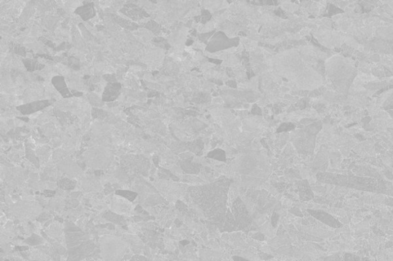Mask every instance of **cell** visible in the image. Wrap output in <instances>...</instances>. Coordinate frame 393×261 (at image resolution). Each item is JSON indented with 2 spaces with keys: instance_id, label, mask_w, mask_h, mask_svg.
I'll return each mask as SVG.
<instances>
[{
  "instance_id": "obj_1",
  "label": "cell",
  "mask_w": 393,
  "mask_h": 261,
  "mask_svg": "<svg viewBox=\"0 0 393 261\" xmlns=\"http://www.w3.org/2000/svg\"><path fill=\"white\" fill-rule=\"evenodd\" d=\"M43 205L35 200H23L6 208V214L17 223L32 222L43 212Z\"/></svg>"
},
{
  "instance_id": "obj_2",
  "label": "cell",
  "mask_w": 393,
  "mask_h": 261,
  "mask_svg": "<svg viewBox=\"0 0 393 261\" xmlns=\"http://www.w3.org/2000/svg\"><path fill=\"white\" fill-rule=\"evenodd\" d=\"M98 247L103 260H123L125 255L131 250L128 243L122 237L114 235L100 237Z\"/></svg>"
},
{
  "instance_id": "obj_3",
  "label": "cell",
  "mask_w": 393,
  "mask_h": 261,
  "mask_svg": "<svg viewBox=\"0 0 393 261\" xmlns=\"http://www.w3.org/2000/svg\"><path fill=\"white\" fill-rule=\"evenodd\" d=\"M114 155L109 147L94 146L83 154L85 163L92 169L107 170L114 163Z\"/></svg>"
},
{
  "instance_id": "obj_4",
  "label": "cell",
  "mask_w": 393,
  "mask_h": 261,
  "mask_svg": "<svg viewBox=\"0 0 393 261\" xmlns=\"http://www.w3.org/2000/svg\"><path fill=\"white\" fill-rule=\"evenodd\" d=\"M111 211L121 215L130 217L135 213V204L119 195H109L106 197Z\"/></svg>"
},
{
  "instance_id": "obj_5",
  "label": "cell",
  "mask_w": 393,
  "mask_h": 261,
  "mask_svg": "<svg viewBox=\"0 0 393 261\" xmlns=\"http://www.w3.org/2000/svg\"><path fill=\"white\" fill-rule=\"evenodd\" d=\"M75 190L83 193L102 192L104 191V187L100 182L99 178H97L96 177L89 173H85L83 177L78 180Z\"/></svg>"
},
{
  "instance_id": "obj_6",
  "label": "cell",
  "mask_w": 393,
  "mask_h": 261,
  "mask_svg": "<svg viewBox=\"0 0 393 261\" xmlns=\"http://www.w3.org/2000/svg\"><path fill=\"white\" fill-rule=\"evenodd\" d=\"M64 229H65V226L62 223L59 222H54L47 227L46 234L49 238L61 243L64 247H66V239H65V235L63 233Z\"/></svg>"
},
{
  "instance_id": "obj_7",
  "label": "cell",
  "mask_w": 393,
  "mask_h": 261,
  "mask_svg": "<svg viewBox=\"0 0 393 261\" xmlns=\"http://www.w3.org/2000/svg\"><path fill=\"white\" fill-rule=\"evenodd\" d=\"M199 5L202 8L209 10L212 16L223 10H228L231 4L228 1H199Z\"/></svg>"
},
{
  "instance_id": "obj_8",
  "label": "cell",
  "mask_w": 393,
  "mask_h": 261,
  "mask_svg": "<svg viewBox=\"0 0 393 261\" xmlns=\"http://www.w3.org/2000/svg\"><path fill=\"white\" fill-rule=\"evenodd\" d=\"M65 205H66L65 198L55 195L54 198H50L48 208L50 211H55V212L58 213V214H62L63 213Z\"/></svg>"
},
{
  "instance_id": "obj_9",
  "label": "cell",
  "mask_w": 393,
  "mask_h": 261,
  "mask_svg": "<svg viewBox=\"0 0 393 261\" xmlns=\"http://www.w3.org/2000/svg\"><path fill=\"white\" fill-rule=\"evenodd\" d=\"M103 217L109 222H112V224H117L119 225H126V219L124 217L123 215L121 214H116V213L113 212V211H109V212L104 213Z\"/></svg>"
},
{
  "instance_id": "obj_10",
  "label": "cell",
  "mask_w": 393,
  "mask_h": 261,
  "mask_svg": "<svg viewBox=\"0 0 393 261\" xmlns=\"http://www.w3.org/2000/svg\"><path fill=\"white\" fill-rule=\"evenodd\" d=\"M282 10L286 12L287 14H294V13L300 10V6L291 1H279V6Z\"/></svg>"
},
{
  "instance_id": "obj_11",
  "label": "cell",
  "mask_w": 393,
  "mask_h": 261,
  "mask_svg": "<svg viewBox=\"0 0 393 261\" xmlns=\"http://www.w3.org/2000/svg\"><path fill=\"white\" fill-rule=\"evenodd\" d=\"M57 184L60 189H63L65 191H69L72 190V189H75L77 183L76 181H73L72 179L67 177V178H62L59 180L57 182Z\"/></svg>"
},
{
  "instance_id": "obj_12",
  "label": "cell",
  "mask_w": 393,
  "mask_h": 261,
  "mask_svg": "<svg viewBox=\"0 0 393 261\" xmlns=\"http://www.w3.org/2000/svg\"><path fill=\"white\" fill-rule=\"evenodd\" d=\"M25 244H29V245L38 246L40 245V244H44L45 243H46V241H45L44 239H43V238H40V237L39 236V235L33 234V235H31L30 237L27 238V239L25 240Z\"/></svg>"
},
{
  "instance_id": "obj_13",
  "label": "cell",
  "mask_w": 393,
  "mask_h": 261,
  "mask_svg": "<svg viewBox=\"0 0 393 261\" xmlns=\"http://www.w3.org/2000/svg\"><path fill=\"white\" fill-rule=\"evenodd\" d=\"M121 191H122L123 193H121L119 191H117L118 195H122V196L125 197V198L130 200L131 201H134V199H136V198H137V193L133 192V191L132 192H129V191L128 190Z\"/></svg>"
}]
</instances>
